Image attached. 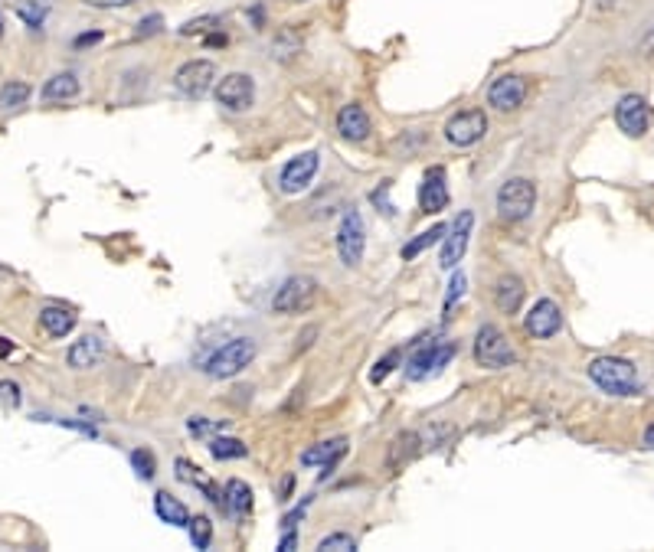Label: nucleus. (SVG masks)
<instances>
[{
  "instance_id": "obj_1",
  "label": "nucleus",
  "mask_w": 654,
  "mask_h": 552,
  "mask_svg": "<svg viewBox=\"0 0 654 552\" xmlns=\"http://www.w3.org/2000/svg\"><path fill=\"white\" fill-rule=\"evenodd\" d=\"M589 380L609 396H642V382H638V370L634 363L622 360V356H595L589 366Z\"/></svg>"
},
{
  "instance_id": "obj_2",
  "label": "nucleus",
  "mask_w": 654,
  "mask_h": 552,
  "mask_svg": "<svg viewBox=\"0 0 654 552\" xmlns=\"http://www.w3.org/2000/svg\"><path fill=\"white\" fill-rule=\"evenodd\" d=\"M255 353H259V343L252 340V337H232V340L220 343V347L203 360L200 370L206 372L210 380H232V376H239V372L255 360Z\"/></svg>"
},
{
  "instance_id": "obj_3",
  "label": "nucleus",
  "mask_w": 654,
  "mask_h": 552,
  "mask_svg": "<svg viewBox=\"0 0 654 552\" xmlns=\"http://www.w3.org/2000/svg\"><path fill=\"white\" fill-rule=\"evenodd\" d=\"M455 353H458V347L452 340H419L413 353L406 356V376L413 382L429 380L455 360Z\"/></svg>"
},
{
  "instance_id": "obj_4",
  "label": "nucleus",
  "mask_w": 654,
  "mask_h": 552,
  "mask_svg": "<svg viewBox=\"0 0 654 552\" xmlns=\"http://www.w3.org/2000/svg\"><path fill=\"white\" fill-rule=\"evenodd\" d=\"M314 298H318V282H314L311 275H292V278H285V282L279 284V292L272 294V311L285 314V317L304 314V311H311Z\"/></svg>"
},
{
  "instance_id": "obj_5",
  "label": "nucleus",
  "mask_w": 654,
  "mask_h": 552,
  "mask_svg": "<svg viewBox=\"0 0 654 552\" xmlns=\"http://www.w3.org/2000/svg\"><path fill=\"white\" fill-rule=\"evenodd\" d=\"M513 347L511 340L504 337L501 327L494 324H484L481 331L474 333V363L484 366V370H504V366H513Z\"/></svg>"
},
{
  "instance_id": "obj_6",
  "label": "nucleus",
  "mask_w": 654,
  "mask_h": 552,
  "mask_svg": "<svg viewBox=\"0 0 654 552\" xmlns=\"http://www.w3.org/2000/svg\"><path fill=\"white\" fill-rule=\"evenodd\" d=\"M537 203V187L527 177H513L497 190V216L504 222H521L530 216Z\"/></svg>"
},
{
  "instance_id": "obj_7",
  "label": "nucleus",
  "mask_w": 654,
  "mask_h": 552,
  "mask_svg": "<svg viewBox=\"0 0 654 552\" xmlns=\"http://www.w3.org/2000/svg\"><path fill=\"white\" fill-rule=\"evenodd\" d=\"M367 252V222L357 210H347L337 226V255L347 268H357Z\"/></svg>"
},
{
  "instance_id": "obj_8",
  "label": "nucleus",
  "mask_w": 654,
  "mask_h": 552,
  "mask_svg": "<svg viewBox=\"0 0 654 552\" xmlns=\"http://www.w3.org/2000/svg\"><path fill=\"white\" fill-rule=\"evenodd\" d=\"M484 134H488V115L481 108L458 111L445 124V141L455 144V148H472V144L481 141Z\"/></svg>"
},
{
  "instance_id": "obj_9",
  "label": "nucleus",
  "mask_w": 654,
  "mask_h": 552,
  "mask_svg": "<svg viewBox=\"0 0 654 552\" xmlns=\"http://www.w3.org/2000/svg\"><path fill=\"white\" fill-rule=\"evenodd\" d=\"M216 82V66L210 60H190L183 62L177 76H174V89L181 92L183 99H203Z\"/></svg>"
},
{
  "instance_id": "obj_10",
  "label": "nucleus",
  "mask_w": 654,
  "mask_h": 552,
  "mask_svg": "<svg viewBox=\"0 0 654 552\" xmlns=\"http://www.w3.org/2000/svg\"><path fill=\"white\" fill-rule=\"evenodd\" d=\"M216 101L226 111H249L255 101V82L246 72H230L216 82Z\"/></svg>"
},
{
  "instance_id": "obj_11",
  "label": "nucleus",
  "mask_w": 654,
  "mask_h": 552,
  "mask_svg": "<svg viewBox=\"0 0 654 552\" xmlns=\"http://www.w3.org/2000/svg\"><path fill=\"white\" fill-rule=\"evenodd\" d=\"M318 167H321V157L314 151H304V154H298V157H292V161L282 167V173H279V190L288 193V196L308 190L311 180L318 177Z\"/></svg>"
},
{
  "instance_id": "obj_12",
  "label": "nucleus",
  "mask_w": 654,
  "mask_h": 552,
  "mask_svg": "<svg viewBox=\"0 0 654 552\" xmlns=\"http://www.w3.org/2000/svg\"><path fill=\"white\" fill-rule=\"evenodd\" d=\"M523 327H527V333L537 337V340H550V337H556L560 327H563V311H560V304H556L553 298H540V301L527 311Z\"/></svg>"
},
{
  "instance_id": "obj_13",
  "label": "nucleus",
  "mask_w": 654,
  "mask_h": 552,
  "mask_svg": "<svg viewBox=\"0 0 654 552\" xmlns=\"http://www.w3.org/2000/svg\"><path fill=\"white\" fill-rule=\"evenodd\" d=\"M615 124L628 134V138H642L648 124H651V105L644 95H625L618 105H615Z\"/></svg>"
},
{
  "instance_id": "obj_14",
  "label": "nucleus",
  "mask_w": 654,
  "mask_h": 552,
  "mask_svg": "<svg viewBox=\"0 0 654 552\" xmlns=\"http://www.w3.org/2000/svg\"><path fill=\"white\" fill-rule=\"evenodd\" d=\"M523 99H527V79H523V76H501V79H494L491 89H488V105L497 111L521 108Z\"/></svg>"
},
{
  "instance_id": "obj_15",
  "label": "nucleus",
  "mask_w": 654,
  "mask_h": 552,
  "mask_svg": "<svg viewBox=\"0 0 654 552\" xmlns=\"http://www.w3.org/2000/svg\"><path fill=\"white\" fill-rule=\"evenodd\" d=\"M472 229H474V212L464 210L452 226V236H445V245H442V255H439V265L442 268L452 271L458 261H462L464 249H468V239H472Z\"/></svg>"
},
{
  "instance_id": "obj_16",
  "label": "nucleus",
  "mask_w": 654,
  "mask_h": 552,
  "mask_svg": "<svg viewBox=\"0 0 654 552\" xmlns=\"http://www.w3.org/2000/svg\"><path fill=\"white\" fill-rule=\"evenodd\" d=\"M448 206V183H445V171L442 167H432L425 171L423 187H419V210L423 212H442Z\"/></svg>"
},
{
  "instance_id": "obj_17",
  "label": "nucleus",
  "mask_w": 654,
  "mask_h": 552,
  "mask_svg": "<svg viewBox=\"0 0 654 552\" xmlns=\"http://www.w3.org/2000/svg\"><path fill=\"white\" fill-rule=\"evenodd\" d=\"M343 454H347V438H331V442H318L314 448H308V452L302 454V468H321L324 474H331Z\"/></svg>"
},
{
  "instance_id": "obj_18",
  "label": "nucleus",
  "mask_w": 654,
  "mask_h": 552,
  "mask_svg": "<svg viewBox=\"0 0 654 552\" xmlns=\"http://www.w3.org/2000/svg\"><path fill=\"white\" fill-rule=\"evenodd\" d=\"M337 131H341L343 141H367V134H370V115L363 111V105L347 101L337 111Z\"/></svg>"
},
{
  "instance_id": "obj_19",
  "label": "nucleus",
  "mask_w": 654,
  "mask_h": 552,
  "mask_svg": "<svg viewBox=\"0 0 654 552\" xmlns=\"http://www.w3.org/2000/svg\"><path fill=\"white\" fill-rule=\"evenodd\" d=\"M101 356H105V343H101V337H95V333L79 337V340L69 347V353H66V360H69L72 370H92V366H99L101 363Z\"/></svg>"
},
{
  "instance_id": "obj_20",
  "label": "nucleus",
  "mask_w": 654,
  "mask_h": 552,
  "mask_svg": "<svg viewBox=\"0 0 654 552\" xmlns=\"http://www.w3.org/2000/svg\"><path fill=\"white\" fill-rule=\"evenodd\" d=\"M523 282L517 278V275H504V278H497V284H494V304H497V311L501 314H517L523 304Z\"/></svg>"
},
{
  "instance_id": "obj_21",
  "label": "nucleus",
  "mask_w": 654,
  "mask_h": 552,
  "mask_svg": "<svg viewBox=\"0 0 654 552\" xmlns=\"http://www.w3.org/2000/svg\"><path fill=\"white\" fill-rule=\"evenodd\" d=\"M154 513H157L161 523H167V526H187V523H190V510H187L177 497H171L167 491L154 493Z\"/></svg>"
},
{
  "instance_id": "obj_22",
  "label": "nucleus",
  "mask_w": 654,
  "mask_h": 552,
  "mask_svg": "<svg viewBox=\"0 0 654 552\" xmlns=\"http://www.w3.org/2000/svg\"><path fill=\"white\" fill-rule=\"evenodd\" d=\"M419 435L416 432H403V435H396V438H392V444H390V468L392 471H400V468H406V464L413 461L416 454L423 452V448H419Z\"/></svg>"
},
{
  "instance_id": "obj_23",
  "label": "nucleus",
  "mask_w": 654,
  "mask_h": 552,
  "mask_svg": "<svg viewBox=\"0 0 654 552\" xmlns=\"http://www.w3.org/2000/svg\"><path fill=\"white\" fill-rule=\"evenodd\" d=\"M40 327L46 333H50V337H56V340H60V337H66V333H72V327H76V314L69 311V308H43L40 311Z\"/></svg>"
},
{
  "instance_id": "obj_24",
  "label": "nucleus",
  "mask_w": 654,
  "mask_h": 552,
  "mask_svg": "<svg viewBox=\"0 0 654 552\" xmlns=\"http://www.w3.org/2000/svg\"><path fill=\"white\" fill-rule=\"evenodd\" d=\"M222 493H226V510H230L232 516H249L252 513V487L249 484L239 481V477H232V481H226Z\"/></svg>"
},
{
  "instance_id": "obj_25",
  "label": "nucleus",
  "mask_w": 654,
  "mask_h": 552,
  "mask_svg": "<svg viewBox=\"0 0 654 552\" xmlns=\"http://www.w3.org/2000/svg\"><path fill=\"white\" fill-rule=\"evenodd\" d=\"M46 101H66V99H76L79 95V79H76V72H56L52 79H46L40 92Z\"/></svg>"
},
{
  "instance_id": "obj_26",
  "label": "nucleus",
  "mask_w": 654,
  "mask_h": 552,
  "mask_svg": "<svg viewBox=\"0 0 654 552\" xmlns=\"http://www.w3.org/2000/svg\"><path fill=\"white\" fill-rule=\"evenodd\" d=\"M445 232H448V229H445L442 222H435L432 229L419 232V236H416L413 242H406L403 252H400V255H403V261H413L416 255H423L425 249H432L435 242H442V239H445Z\"/></svg>"
},
{
  "instance_id": "obj_27",
  "label": "nucleus",
  "mask_w": 654,
  "mask_h": 552,
  "mask_svg": "<svg viewBox=\"0 0 654 552\" xmlns=\"http://www.w3.org/2000/svg\"><path fill=\"white\" fill-rule=\"evenodd\" d=\"M206 448H210V454L216 458V461H239V458H246V454H249V448H246L239 438H230V435L210 438V442H206Z\"/></svg>"
},
{
  "instance_id": "obj_28",
  "label": "nucleus",
  "mask_w": 654,
  "mask_h": 552,
  "mask_svg": "<svg viewBox=\"0 0 654 552\" xmlns=\"http://www.w3.org/2000/svg\"><path fill=\"white\" fill-rule=\"evenodd\" d=\"M27 99H30V85L27 82H7L0 89V105L4 108H20V105H27Z\"/></svg>"
},
{
  "instance_id": "obj_29",
  "label": "nucleus",
  "mask_w": 654,
  "mask_h": 552,
  "mask_svg": "<svg viewBox=\"0 0 654 552\" xmlns=\"http://www.w3.org/2000/svg\"><path fill=\"white\" fill-rule=\"evenodd\" d=\"M17 17H20L30 30H43V20H46V7H40V0H20L17 4Z\"/></svg>"
},
{
  "instance_id": "obj_30",
  "label": "nucleus",
  "mask_w": 654,
  "mask_h": 552,
  "mask_svg": "<svg viewBox=\"0 0 654 552\" xmlns=\"http://www.w3.org/2000/svg\"><path fill=\"white\" fill-rule=\"evenodd\" d=\"M187 530H190V542L197 546V549H210V542H213V523L206 520V516H190Z\"/></svg>"
},
{
  "instance_id": "obj_31",
  "label": "nucleus",
  "mask_w": 654,
  "mask_h": 552,
  "mask_svg": "<svg viewBox=\"0 0 654 552\" xmlns=\"http://www.w3.org/2000/svg\"><path fill=\"white\" fill-rule=\"evenodd\" d=\"M131 468H134V474H138L141 481H151L154 474H157V461H154V454L148 452V448H134V452H131Z\"/></svg>"
},
{
  "instance_id": "obj_32",
  "label": "nucleus",
  "mask_w": 654,
  "mask_h": 552,
  "mask_svg": "<svg viewBox=\"0 0 654 552\" xmlns=\"http://www.w3.org/2000/svg\"><path fill=\"white\" fill-rule=\"evenodd\" d=\"M353 549H357V540H353L351 532H331V536L318 540V552H353Z\"/></svg>"
},
{
  "instance_id": "obj_33",
  "label": "nucleus",
  "mask_w": 654,
  "mask_h": 552,
  "mask_svg": "<svg viewBox=\"0 0 654 552\" xmlns=\"http://www.w3.org/2000/svg\"><path fill=\"white\" fill-rule=\"evenodd\" d=\"M403 360V350H390L383 360H376V366L370 370V382H383L386 376H390L392 370H396V363Z\"/></svg>"
},
{
  "instance_id": "obj_34",
  "label": "nucleus",
  "mask_w": 654,
  "mask_h": 552,
  "mask_svg": "<svg viewBox=\"0 0 654 552\" xmlns=\"http://www.w3.org/2000/svg\"><path fill=\"white\" fill-rule=\"evenodd\" d=\"M390 190H392V180H383L380 187L370 193V203L376 206V210H383V216H390L392 220V216H396V206L390 203Z\"/></svg>"
},
{
  "instance_id": "obj_35",
  "label": "nucleus",
  "mask_w": 654,
  "mask_h": 552,
  "mask_svg": "<svg viewBox=\"0 0 654 552\" xmlns=\"http://www.w3.org/2000/svg\"><path fill=\"white\" fill-rule=\"evenodd\" d=\"M0 402H4V405H11V409H17V405L23 402L20 386L11 382V380H0Z\"/></svg>"
},
{
  "instance_id": "obj_36",
  "label": "nucleus",
  "mask_w": 654,
  "mask_h": 552,
  "mask_svg": "<svg viewBox=\"0 0 654 552\" xmlns=\"http://www.w3.org/2000/svg\"><path fill=\"white\" fill-rule=\"evenodd\" d=\"M187 428H190L193 435H210V432H220V428H226V422H206L203 415H193L190 422H187Z\"/></svg>"
},
{
  "instance_id": "obj_37",
  "label": "nucleus",
  "mask_w": 654,
  "mask_h": 552,
  "mask_svg": "<svg viewBox=\"0 0 654 552\" xmlns=\"http://www.w3.org/2000/svg\"><path fill=\"white\" fill-rule=\"evenodd\" d=\"M462 294H464V275L458 271V275L452 278V284H448V294H445V311H448V308H452V304L462 298Z\"/></svg>"
},
{
  "instance_id": "obj_38",
  "label": "nucleus",
  "mask_w": 654,
  "mask_h": 552,
  "mask_svg": "<svg viewBox=\"0 0 654 552\" xmlns=\"http://www.w3.org/2000/svg\"><path fill=\"white\" fill-rule=\"evenodd\" d=\"M210 23H220L216 17H203V20H190V23H183L181 33L183 36H193V33H206L210 30Z\"/></svg>"
},
{
  "instance_id": "obj_39",
  "label": "nucleus",
  "mask_w": 654,
  "mask_h": 552,
  "mask_svg": "<svg viewBox=\"0 0 654 552\" xmlns=\"http://www.w3.org/2000/svg\"><path fill=\"white\" fill-rule=\"evenodd\" d=\"M161 23H164V17H161V13H151L148 20H141V23H138V33H141V36H151V33H157V30H161Z\"/></svg>"
},
{
  "instance_id": "obj_40",
  "label": "nucleus",
  "mask_w": 654,
  "mask_h": 552,
  "mask_svg": "<svg viewBox=\"0 0 654 552\" xmlns=\"http://www.w3.org/2000/svg\"><path fill=\"white\" fill-rule=\"evenodd\" d=\"M82 4L99 7V11H115V7H128V4H134V0H82Z\"/></svg>"
},
{
  "instance_id": "obj_41",
  "label": "nucleus",
  "mask_w": 654,
  "mask_h": 552,
  "mask_svg": "<svg viewBox=\"0 0 654 552\" xmlns=\"http://www.w3.org/2000/svg\"><path fill=\"white\" fill-rule=\"evenodd\" d=\"M101 40V33H82V36H76V50H82V46H92V43H99Z\"/></svg>"
},
{
  "instance_id": "obj_42",
  "label": "nucleus",
  "mask_w": 654,
  "mask_h": 552,
  "mask_svg": "<svg viewBox=\"0 0 654 552\" xmlns=\"http://www.w3.org/2000/svg\"><path fill=\"white\" fill-rule=\"evenodd\" d=\"M295 546H298V536H295L292 530H285V536H282V542H279V549L282 552H292Z\"/></svg>"
},
{
  "instance_id": "obj_43",
  "label": "nucleus",
  "mask_w": 654,
  "mask_h": 552,
  "mask_svg": "<svg viewBox=\"0 0 654 552\" xmlns=\"http://www.w3.org/2000/svg\"><path fill=\"white\" fill-rule=\"evenodd\" d=\"M642 52H644V56H651V52H654V30L642 40Z\"/></svg>"
},
{
  "instance_id": "obj_44",
  "label": "nucleus",
  "mask_w": 654,
  "mask_h": 552,
  "mask_svg": "<svg viewBox=\"0 0 654 552\" xmlns=\"http://www.w3.org/2000/svg\"><path fill=\"white\" fill-rule=\"evenodd\" d=\"M206 46H226V33H213V36H206Z\"/></svg>"
},
{
  "instance_id": "obj_45",
  "label": "nucleus",
  "mask_w": 654,
  "mask_h": 552,
  "mask_svg": "<svg viewBox=\"0 0 654 552\" xmlns=\"http://www.w3.org/2000/svg\"><path fill=\"white\" fill-rule=\"evenodd\" d=\"M644 448H654V422L644 428Z\"/></svg>"
},
{
  "instance_id": "obj_46",
  "label": "nucleus",
  "mask_w": 654,
  "mask_h": 552,
  "mask_svg": "<svg viewBox=\"0 0 654 552\" xmlns=\"http://www.w3.org/2000/svg\"><path fill=\"white\" fill-rule=\"evenodd\" d=\"M292 477H285V484H282V500H288V493H292Z\"/></svg>"
},
{
  "instance_id": "obj_47",
  "label": "nucleus",
  "mask_w": 654,
  "mask_h": 552,
  "mask_svg": "<svg viewBox=\"0 0 654 552\" xmlns=\"http://www.w3.org/2000/svg\"><path fill=\"white\" fill-rule=\"evenodd\" d=\"M7 353H11V343H4V340H0V356H7Z\"/></svg>"
},
{
  "instance_id": "obj_48",
  "label": "nucleus",
  "mask_w": 654,
  "mask_h": 552,
  "mask_svg": "<svg viewBox=\"0 0 654 552\" xmlns=\"http://www.w3.org/2000/svg\"><path fill=\"white\" fill-rule=\"evenodd\" d=\"M0 33H4V17H0Z\"/></svg>"
}]
</instances>
